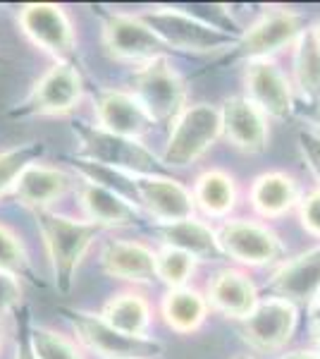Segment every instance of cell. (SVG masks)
Segmentation results:
<instances>
[{
	"instance_id": "obj_1",
	"label": "cell",
	"mask_w": 320,
	"mask_h": 359,
	"mask_svg": "<svg viewBox=\"0 0 320 359\" xmlns=\"http://www.w3.org/2000/svg\"><path fill=\"white\" fill-rule=\"evenodd\" d=\"M36 225L46 254H48L57 290L67 294L74 285L81 262L94 247L98 235L103 233V228H98L86 218H72L55 211H39Z\"/></svg>"
},
{
	"instance_id": "obj_2",
	"label": "cell",
	"mask_w": 320,
	"mask_h": 359,
	"mask_svg": "<svg viewBox=\"0 0 320 359\" xmlns=\"http://www.w3.org/2000/svg\"><path fill=\"white\" fill-rule=\"evenodd\" d=\"M144 22L151 27V32L160 39L167 48L182 50V53H194V55H208L218 53V50H227L239 41L242 34L232 32V29L218 27L208 20L184 13L177 8H151L139 13Z\"/></svg>"
},
{
	"instance_id": "obj_3",
	"label": "cell",
	"mask_w": 320,
	"mask_h": 359,
	"mask_svg": "<svg viewBox=\"0 0 320 359\" xmlns=\"http://www.w3.org/2000/svg\"><path fill=\"white\" fill-rule=\"evenodd\" d=\"M79 144V158L89 161L98 168L120 172L125 177L134 175H158L167 168L153 151H148L141 142L110 135L96 125L77 123L72 127Z\"/></svg>"
},
{
	"instance_id": "obj_4",
	"label": "cell",
	"mask_w": 320,
	"mask_h": 359,
	"mask_svg": "<svg viewBox=\"0 0 320 359\" xmlns=\"http://www.w3.org/2000/svg\"><path fill=\"white\" fill-rule=\"evenodd\" d=\"M132 94L155 125H172L187 108V79L165 57H155L132 74Z\"/></svg>"
},
{
	"instance_id": "obj_5",
	"label": "cell",
	"mask_w": 320,
	"mask_h": 359,
	"mask_svg": "<svg viewBox=\"0 0 320 359\" xmlns=\"http://www.w3.org/2000/svg\"><path fill=\"white\" fill-rule=\"evenodd\" d=\"M84 96V79L74 62H53L34 82L29 94L10 108V118H62L72 113Z\"/></svg>"
},
{
	"instance_id": "obj_6",
	"label": "cell",
	"mask_w": 320,
	"mask_h": 359,
	"mask_svg": "<svg viewBox=\"0 0 320 359\" xmlns=\"http://www.w3.org/2000/svg\"><path fill=\"white\" fill-rule=\"evenodd\" d=\"M304 32V13L292 8H267L249 25L246 32H242L237 46L227 53V60H275V55L294 46Z\"/></svg>"
},
{
	"instance_id": "obj_7",
	"label": "cell",
	"mask_w": 320,
	"mask_h": 359,
	"mask_svg": "<svg viewBox=\"0 0 320 359\" xmlns=\"http://www.w3.org/2000/svg\"><path fill=\"white\" fill-rule=\"evenodd\" d=\"M220 137H223L220 108L211 106V103L187 106L172 123L165 151H162V165L187 168L196 163L211 151Z\"/></svg>"
},
{
	"instance_id": "obj_8",
	"label": "cell",
	"mask_w": 320,
	"mask_h": 359,
	"mask_svg": "<svg viewBox=\"0 0 320 359\" xmlns=\"http://www.w3.org/2000/svg\"><path fill=\"white\" fill-rule=\"evenodd\" d=\"M72 331L77 335L79 347L89 350L101 359H155L165 352V345L155 338H132L113 326H108L101 314L81 309H62Z\"/></svg>"
},
{
	"instance_id": "obj_9",
	"label": "cell",
	"mask_w": 320,
	"mask_h": 359,
	"mask_svg": "<svg viewBox=\"0 0 320 359\" xmlns=\"http://www.w3.org/2000/svg\"><path fill=\"white\" fill-rule=\"evenodd\" d=\"M17 25L22 34L36 48L50 55L55 62H74L77 55V34L62 5L29 3L17 13Z\"/></svg>"
},
{
	"instance_id": "obj_10",
	"label": "cell",
	"mask_w": 320,
	"mask_h": 359,
	"mask_svg": "<svg viewBox=\"0 0 320 359\" xmlns=\"http://www.w3.org/2000/svg\"><path fill=\"white\" fill-rule=\"evenodd\" d=\"M215 230L225 259L239 266H270L284 252L280 235L256 218H227Z\"/></svg>"
},
{
	"instance_id": "obj_11",
	"label": "cell",
	"mask_w": 320,
	"mask_h": 359,
	"mask_svg": "<svg viewBox=\"0 0 320 359\" xmlns=\"http://www.w3.org/2000/svg\"><path fill=\"white\" fill-rule=\"evenodd\" d=\"M299 326V306L280 297L258 299L242 321H237L242 340L251 350L272 355L287 347Z\"/></svg>"
},
{
	"instance_id": "obj_12",
	"label": "cell",
	"mask_w": 320,
	"mask_h": 359,
	"mask_svg": "<svg viewBox=\"0 0 320 359\" xmlns=\"http://www.w3.org/2000/svg\"><path fill=\"white\" fill-rule=\"evenodd\" d=\"M103 48L106 53L118 62L141 67L155 57L167 55V46L151 32V27L137 15L113 13L103 20Z\"/></svg>"
},
{
	"instance_id": "obj_13",
	"label": "cell",
	"mask_w": 320,
	"mask_h": 359,
	"mask_svg": "<svg viewBox=\"0 0 320 359\" xmlns=\"http://www.w3.org/2000/svg\"><path fill=\"white\" fill-rule=\"evenodd\" d=\"M132 182L137 206L153 218V225L177 223L196 216L194 194L184 182L170 177L167 172L158 175H134L127 177Z\"/></svg>"
},
{
	"instance_id": "obj_14",
	"label": "cell",
	"mask_w": 320,
	"mask_h": 359,
	"mask_svg": "<svg viewBox=\"0 0 320 359\" xmlns=\"http://www.w3.org/2000/svg\"><path fill=\"white\" fill-rule=\"evenodd\" d=\"M244 91L267 120H289L294 115V89L287 72L275 60H251L244 69Z\"/></svg>"
},
{
	"instance_id": "obj_15",
	"label": "cell",
	"mask_w": 320,
	"mask_h": 359,
	"mask_svg": "<svg viewBox=\"0 0 320 359\" xmlns=\"http://www.w3.org/2000/svg\"><path fill=\"white\" fill-rule=\"evenodd\" d=\"M79 206L84 218L98 228H134L141 223V208L108 182L84 177L79 184Z\"/></svg>"
},
{
	"instance_id": "obj_16",
	"label": "cell",
	"mask_w": 320,
	"mask_h": 359,
	"mask_svg": "<svg viewBox=\"0 0 320 359\" xmlns=\"http://www.w3.org/2000/svg\"><path fill=\"white\" fill-rule=\"evenodd\" d=\"M267 290L296 306H311L320 292V245L277 266L267 278Z\"/></svg>"
},
{
	"instance_id": "obj_17",
	"label": "cell",
	"mask_w": 320,
	"mask_h": 359,
	"mask_svg": "<svg viewBox=\"0 0 320 359\" xmlns=\"http://www.w3.org/2000/svg\"><path fill=\"white\" fill-rule=\"evenodd\" d=\"M223 137L237 151L258 156L267 149L270 125L260 108H256L246 96H230L220 106Z\"/></svg>"
},
{
	"instance_id": "obj_18",
	"label": "cell",
	"mask_w": 320,
	"mask_h": 359,
	"mask_svg": "<svg viewBox=\"0 0 320 359\" xmlns=\"http://www.w3.org/2000/svg\"><path fill=\"white\" fill-rule=\"evenodd\" d=\"M94 113L96 127L137 142H141V137L155 125L137 96L127 89H101L94 98Z\"/></svg>"
},
{
	"instance_id": "obj_19",
	"label": "cell",
	"mask_w": 320,
	"mask_h": 359,
	"mask_svg": "<svg viewBox=\"0 0 320 359\" xmlns=\"http://www.w3.org/2000/svg\"><path fill=\"white\" fill-rule=\"evenodd\" d=\"M101 269L108 278L132 285L155 283V249L139 240H108L101 249Z\"/></svg>"
},
{
	"instance_id": "obj_20",
	"label": "cell",
	"mask_w": 320,
	"mask_h": 359,
	"mask_svg": "<svg viewBox=\"0 0 320 359\" xmlns=\"http://www.w3.org/2000/svg\"><path fill=\"white\" fill-rule=\"evenodd\" d=\"M258 299V287L242 269H220L206 287L208 306L232 321H242Z\"/></svg>"
},
{
	"instance_id": "obj_21",
	"label": "cell",
	"mask_w": 320,
	"mask_h": 359,
	"mask_svg": "<svg viewBox=\"0 0 320 359\" xmlns=\"http://www.w3.org/2000/svg\"><path fill=\"white\" fill-rule=\"evenodd\" d=\"M72 182H74L72 175H67L65 170L53 168V165H43L36 161V163L27 165L25 170H22V175L17 177L10 194H13L22 206L32 208L34 213L50 211V206L69 192Z\"/></svg>"
},
{
	"instance_id": "obj_22",
	"label": "cell",
	"mask_w": 320,
	"mask_h": 359,
	"mask_svg": "<svg viewBox=\"0 0 320 359\" xmlns=\"http://www.w3.org/2000/svg\"><path fill=\"white\" fill-rule=\"evenodd\" d=\"M153 233L160 237L162 247L179 249V252L194 257L196 262H220V259H225L218 242V230L199 216L167 225H153Z\"/></svg>"
},
{
	"instance_id": "obj_23",
	"label": "cell",
	"mask_w": 320,
	"mask_h": 359,
	"mask_svg": "<svg viewBox=\"0 0 320 359\" xmlns=\"http://www.w3.org/2000/svg\"><path fill=\"white\" fill-rule=\"evenodd\" d=\"M299 182L294 180V175L282 170L260 172L251 182V189H249V204L265 221L287 216L289 211L299 206Z\"/></svg>"
},
{
	"instance_id": "obj_24",
	"label": "cell",
	"mask_w": 320,
	"mask_h": 359,
	"mask_svg": "<svg viewBox=\"0 0 320 359\" xmlns=\"http://www.w3.org/2000/svg\"><path fill=\"white\" fill-rule=\"evenodd\" d=\"M191 194H194L196 211H201L211 221H227L239 201L237 180L220 168L201 172L191 187Z\"/></svg>"
},
{
	"instance_id": "obj_25",
	"label": "cell",
	"mask_w": 320,
	"mask_h": 359,
	"mask_svg": "<svg viewBox=\"0 0 320 359\" xmlns=\"http://www.w3.org/2000/svg\"><path fill=\"white\" fill-rule=\"evenodd\" d=\"M160 314L170 331L179 335H191L206 323L211 306L206 302V294L187 285L177 287V290H167L162 294Z\"/></svg>"
},
{
	"instance_id": "obj_26",
	"label": "cell",
	"mask_w": 320,
	"mask_h": 359,
	"mask_svg": "<svg viewBox=\"0 0 320 359\" xmlns=\"http://www.w3.org/2000/svg\"><path fill=\"white\" fill-rule=\"evenodd\" d=\"M101 318L113 326L115 331L132 335V338H148L151 323H153V309L144 294L125 290L108 299L101 311Z\"/></svg>"
},
{
	"instance_id": "obj_27",
	"label": "cell",
	"mask_w": 320,
	"mask_h": 359,
	"mask_svg": "<svg viewBox=\"0 0 320 359\" xmlns=\"http://www.w3.org/2000/svg\"><path fill=\"white\" fill-rule=\"evenodd\" d=\"M292 89L311 111L320 108V48L313 41L311 29H306L294 43Z\"/></svg>"
},
{
	"instance_id": "obj_28",
	"label": "cell",
	"mask_w": 320,
	"mask_h": 359,
	"mask_svg": "<svg viewBox=\"0 0 320 359\" xmlns=\"http://www.w3.org/2000/svg\"><path fill=\"white\" fill-rule=\"evenodd\" d=\"M29 345L36 359H84L77 340L48 326H39L29 318Z\"/></svg>"
},
{
	"instance_id": "obj_29",
	"label": "cell",
	"mask_w": 320,
	"mask_h": 359,
	"mask_svg": "<svg viewBox=\"0 0 320 359\" xmlns=\"http://www.w3.org/2000/svg\"><path fill=\"white\" fill-rule=\"evenodd\" d=\"M196 259L189 254L179 252L172 247H160L155 252V278L165 283L167 290H177V287H187L196 271Z\"/></svg>"
},
{
	"instance_id": "obj_30",
	"label": "cell",
	"mask_w": 320,
	"mask_h": 359,
	"mask_svg": "<svg viewBox=\"0 0 320 359\" xmlns=\"http://www.w3.org/2000/svg\"><path fill=\"white\" fill-rule=\"evenodd\" d=\"M43 156V144L39 142H27L10 147L5 151H0V196L10 194V189L15 187L17 177L22 175L27 165L36 163Z\"/></svg>"
},
{
	"instance_id": "obj_31",
	"label": "cell",
	"mask_w": 320,
	"mask_h": 359,
	"mask_svg": "<svg viewBox=\"0 0 320 359\" xmlns=\"http://www.w3.org/2000/svg\"><path fill=\"white\" fill-rule=\"evenodd\" d=\"M0 271L13 273L17 278H32L34 280L32 262H29L25 242L10 228H5V225H0Z\"/></svg>"
},
{
	"instance_id": "obj_32",
	"label": "cell",
	"mask_w": 320,
	"mask_h": 359,
	"mask_svg": "<svg viewBox=\"0 0 320 359\" xmlns=\"http://www.w3.org/2000/svg\"><path fill=\"white\" fill-rule=\"evenodd\" d=\"M296 211H299L301 228H304L308 235L320 240V189H313V192H308L306 196H301Z\"/></svg>"
},
{
	"instance_id": "obj_33",
	"label": "cell",
	"mask_w": 320,
	"mask_h": 359,
	"mask_svg": "<svg viewBox=\"0 0 320 359\" xmlns=\"http://www.w3.org/2000/svg\"><path fill=\"white\" fill-rule=\"evenodd\" d=\"M22 304V283L13 273L0 271V318L13 314Z\"/></svg>"
},
{
	"instance_id": "obj_34",
	"label": "cell",
	"mask_w": 320,
	"mask_h": 359,
	"mask_svg": "<svg viewBox=\"0 0 320 359\" xmlns=\"http://www.w3.org/2000/svg\"><path fill=\"white\" fill-rule=\"evenodd\" d=\"M299 151L304 156L308 170L316 177L318 189H320V135L313 130H301L299 132Z\"/></svg>"
},
{
	"instance_id": "obj_35",
	"label": "cell",
	"mask_w": 320,
	"mask_h": 359,
	"mask_svg": "<svg viewBox=\"0 0 320 359\" xmlns=\"http://www.w3.org/2000/svg\"><path fill=\"white\" fill-rule=\"evenodd\" d=\"M22 326H20V338H17V347H15V359H36L32 352V345H29V314H22Z\"/></svg>"
},
{
	"instance_id": "obj_36",
	"label": "cell",
	"mask_w": 320,
	"mask_h": 359,
	"mask_svg": "<svg viewBox=\"0 0 320 359\" xmlns=\"http://www.w3.org/2000/svg\"><path fill=\"white\" fill-rule=\"evenodd\" d=\"M282 359H320V352L318 350H296V352L284 355Z\"/></svg>"
},
{
	"instance_id": "obj_37",
	"label": "cell",
	"mask_w": 320,
	"mask_h": 359,
	"mask_svg": "<svg viewBox=\"0 0 320 359\" xmlns=\"http://www.w3.org/2000/svg\"><path fill=\"white\" fill-rule=\"evenodd\" d=\"M308 316H311V323L320 321V292H318V297L313 299V304L308 306Z\"/></svg>"
},
{
	"instance_id": "obj_38",
	"label": "cell",
	"mask_w": 320,
	"mask_h": 359,
	"mask_svg": "<svg viewBox=\"0 0 320 359\" xmlns=\"http://www.w3.org/2000/svg\"><path fill=\"white\" fill-rule=\"evenodd\" d=\"M311 120H313V125H316V130H313V132H318V135H320V108L311 111Z\"/></svg>"
},
{
	"instance_id": "obj_39",
	"label": "cell",
	"mask_w": 320,
	"mask_h": 359,
	"mask_svg": "<svg viewBox=\"0 0 320 359\" xmlns=\"http://www.w3.org/2000/svg\"><path fill=\"white\" fill-rule=\"evenodd\" d=\"M313 343H316L318 352H320V321H318V323H313Z\"/></svg>"
},
{
	"instance_id": "obj_40",
	"label": "cell",
	"mask_w": 320,
	"mask_h": 359,
	"mask_svg": "<svg viewBox=\"0 0 320 359\" xmlns=\"http://www.w3.org/2000/svg\"><path fill=\"white\" fill-rule=\"evenodd\" d=\"M311 36H313V41H316V43H318V48H320V22H318V25H316V27H313V29H311Z\"/></svg>"
},
{
	"instance_id": "obj_41",
	"label": "cell",
	"mask_w": 320,
	"mask_h": 359,
	"mask_svg": "<svg viewBox=\"0 0 320 359\" xmlns=\"http://www.w3.org/2000/svg\"><path fill=\"white\" fill-rule=\"evenodd\" d=\"M235 359H253V357H249V355H239V357H235Z\"/></svg>"
},
{
	"instance_id": "obj_42",
	"label": "cell",
	"mask_w": 320,
	"mask_h": 359,
	"mask_svg": "<svg viewBox=\"0 0 320 359\" xmlns=\"http://www.w3.org/2000/svg\"><path fill=\"white\" fill-rule=\"evenodd\" d=\"M0 347H3V338H0Z\"/></svg>"
}]
</instances>
